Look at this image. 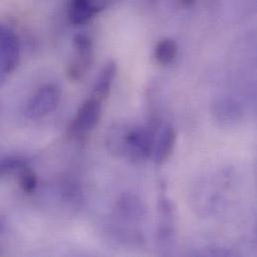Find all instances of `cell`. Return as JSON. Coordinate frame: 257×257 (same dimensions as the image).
<instances>
[{"mask_svg":"<svg viewBox=\"0 0 257 257\" xmlns=\"http://www.w3.org/2000/svg\"><path fill=\"white\" fill-rule=\"evenodd\" d=\"M20 62V43L9 26L0 23V86Z\"/></svg>","mask_w":257,"mask_h":257,"instance_id":"cell-1","label":"cell"},{"mask_svg":"<svg viewBox=\"0 0 257 257\" xmlns=\"http://www.w3.org/2000/svg\"><path fill=\"white\" fill-rule=\"evenodd\" d=\"M74 57L67 67V77L70 81H80L93 63V44L89 36L83 33L73 37Z\"/></svg>","mask_w":257,"mask_h":257,"instance_id":"cell-2","label":"cell"},{"mask_svg":"<svg viewBox=\"0 0 257 257\" xmlns=\"http://www.w3.org/2000/svg\"><path fill=\"white\" fill-rule=\"evenodd\" d=\"M61 98V90L55 84L41 86L28 100L25 107V115L31 120L40 119L54 111Z\"/></svg>","mask_w":257,"mask_h":257,"instance_id":"cell-3","label":"cell"},{"mask_svg":"<svg viewBox=\"0 0 257 257\" xmlns=\"http://www.w3.org/2000/svg\"><path fill=\"white\" fill-rule=\"evenodd\" d=\"M102 102L97 98L90 96L78 108L75 117L73 118L69 132L71 135L81 137L94 128L101 117Z\"/></svg>","mask_w":257,"mask_h":257,"instance_id":"cell-4","label":"cell"},{"mask_svg":"<svg viewBox=\"0 0 257 257\" xmlns=\"http://www.w3.org/2000/svg\"><path fill=\"white\" fill-rule=\"evenodd\" d=\"M116 2L117 0H69V21L75 25L85 24Z\"/></svg>","mask_w":257,"mask_h":257,"instance_id":"cell-5","label":"cell"},{"mask_svg":"<svg viewBox=\"0 0 257 257\" xmlns=\"http://www.w3.org/2000/svg\"><path fill=\"white\" fill-rule=\"evenodd\" d=\"M159 224L157 230L158 242L167 247L171 244L175 232V210L173 203L165 196H161L158 201Z\"/></svg>","mask_w":257,"mask_h":257,"instance_id":"cell-6","label":"cell"},{"mask_svg":"<svg viewBox=\"0 0 257 257\" xmlns=\"http://www.w3.org/2000/svg\"><path fill=\"white\" fill-rule=\"evenodd\" d=\"M145 214V206L138 196L124 193L119 197L115 206V215L121 222L136 224L143 220Z\"/></svg>","mask_w":257,"mask_h":257,"instance_id":"cell-7","label":"cell"},{"mask_svg":"<svg viewBox=\"0 0 257 257\" xmlns=\"http://www.w3.org/2000/svg\"><path fill=\"white\" fill-rule=\"evenodd\" d=\"M175 128L171 124H160L154 139L151 154L156 164H163L170 158L175 148Z\"/></svg>","mask_w":257,"mask_h":257,"instance_id":"cell-8","label":"cell"},{"mask_svg":"<svg viewBox=\"0 0 257 257\" xmlns=\"http://www.w3.org/2000/svg\"><path fill=\"white\" fill-rule=\"evenodd\" d=\"M130 125L123 122L113 123L105 134L107 150L114 156L125 157Z\"/></svg>","mask_w":257,"mask_h":257,"instance_id":"cell-9","label":"cell"},{"mask_svg":"<svg viewBox=\"0 0 257 257\" xmlns=\"http://www.w3.org/2000/svg\"><path fill=\"white\" fill-rule=\"evenodd\" d=\"M117 72V63L115 60L110 59L105 62L99 71V74L94 82L92 95L101 102L105 100L111 91L114 78Z\"/></svg>","mask_w":257,"mask_h":257,"instance_id":"cell-10","label":"cell"},{"mask_svg":"<svg viewBox=\"0 0 257 257\" xmlns=\"http://www.w3.org/2000/svg\"><path fill=\"white\" fill-rule=\"evenodd\" d=\"M215 118L225 124H232L240 117V108L236 103L229 100H222L215 105Z\"/></svg>","mask_w":257,"mask_h":257,"instance_id":"cell-11","label":"cell"},{"mask_svg":"<svg viewBox=\"0 0 257 257\" xmlns=\"http://www.w3.org/2000/svg\"><path fill=\"white\" fill-rule=\"evenodd\" d=\"M177 43L170 38L159 41L155 47V58L162 65L172 62L177 54Z\"/></svg>","mask_w":257,"mask_h":257,"instance_id":"cell-12","label":"cell"},{"mask_svg":"<svg viewBox=\"0 0 257 257\" xmlns=\"http://www.w3.org/2000/svg\"><path fill=\"white\" fill-rule=\"evenodd\" d=\"M28 165L26 158L18 155L0 156V177L12 173H18L23 167Z\"/></svg>","mask_w":257,"mask_h":257,"instance_id":"cell-13","label":"cell"},{"mask_svg":"<svg viewBox=\"0 0 257 257\" xmlns=\"http://www.w3.org/2000/svg\"><path fill=\"white\" fill-rule=\"evenodd\" d=\"M18 185L26 194H32L38 184V178L35 171L29 165L23 167L18 173Z\"/></svg>","mask_w":257,"mask_h":257,"instance_id":"cell-14","label":"cell"},{"mask_svg":"<svg viewBox=\"0 0 257 257\" xmlns=\"http://www.w3.org/2000/svg\"><path fill=\"white\" fill-rule=\"evenodd\" d=\"M5 225H6V222H5L4 218L0 217V234L3 233V231L5 229Z\"/></svg>","mask_w":257,"mask_h":257,"instance_id":"cell-15","label":"cell"},{"mask_svg":"<svg viewBox=\"0 0 257 257\" xmlns=\"http://www.w3.org/2000/svg\"><path fill=\"white\" fill-rule=\"evenodd\" d=\"M184 5H191V4H193V2L194 1H196V0H180Z\"/></svg>","mask_w":257,"mask_h":257,"instance_id":"cell-16","label":"cell"}]
</instances>
